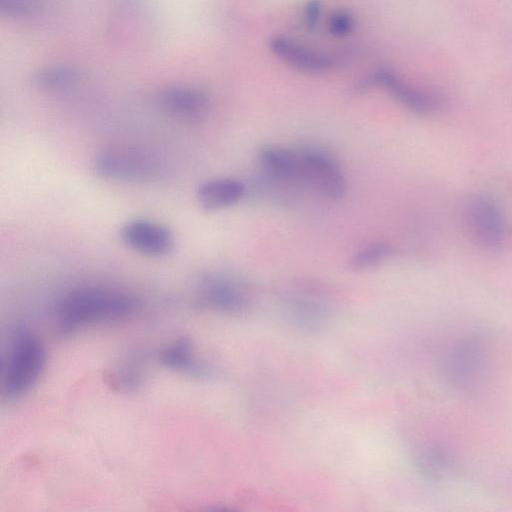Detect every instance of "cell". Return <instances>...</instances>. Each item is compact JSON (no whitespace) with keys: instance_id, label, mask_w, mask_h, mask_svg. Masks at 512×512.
I'll use <instances>...</instances> for the list:
<instances>
[{"instance_id":"obj_1","label":"cell","mask_w":512,"mask_h":512,"mask_svg":"<svg viewBox=\"0 0 512 512\" xmlns=\"http://www.w3.org/2000/svg\"><path fill=\"white\" fill-rule=\"evenodd\" d=\"M138 307V299L125 290L82 285L58 299L54 307V321L61 335L71 336L96 325L126 319Z\"/></svg>"},{"instance_id":"obj_2","label":"cell","mask_w":512,"mask_h":512,"mask_svg":"<svg viewBox=\"0 0 512 512\" xmlns=\"http://www.w3.org/2000/svg\"><path fill=\"white\" fill-rule=\"evenodd\" d=\"M45 365L46 350L41 339L30 329L18 327L2 363V396L8 400L25 396L38 382Z\"/></svg>"},{"instance_id":"obj_3","label":"cell","mask_w":512,"mask_h":512,"mask_svg":"<svg viewBox=\"0 0 512 512\" xmlns=\"http://www.w3.org/2000/svg\"><path fill=\"white\" fill-rule=\"evenodd\" d=\"M464 231L479 249L501 254L512 247V224L502 205L491 195L473 193L461 209Z\"/></svg>"},{"instance_id":"obj_4","label":"cell","mask_w":512,"mask_h":512,"mask_svg":"<svg viewBox=\"0 0 512 512\" xmlns=\"http://www.w3.org/2000/svg\"><path fill=\"white\" fill-rule=\"evenodd\" d=\"M298 151L299 186L339 200L346 192V179L336 159L326 150L307 146Z\"/></svg>"},{"instance_id":"obj_5","label":"cell","mask_w":512,"mask_h":512,"mask_svg":"<svg viewBox=\"0 0 512 512\" xmlns=\"http://www.w3.org/2000/svg\"><path fill=\"white\" fill-rule=\"evenodd\" d=\"M93 170L99 177L119 182L143 183L160 173L158 161L145 153L129 149H112L98 154Z\"/></svg>"},{"instance_id":"obj_6","label":"cell","mask_w":512,"mask_h":512,"mask_svg":"<svg viewBox=\"0 0 512 512\" xmlns=\"http://www.w3.org/2000/svg\"><path fill=\"white\" fill-rule=\"evenodd\" d=\"M194 303L204 310L239 314L249 308L250 296L239 281L228 276L209 275L198 283Z\"/></svg>"},{"instance_id":"obj_7","label":"cell","mask_w":512,"mask_h":512,"mask_svg":"<svg viewBox=\"0 0 512 512\" xmlns=\"http://www.w3.org/2000/svg\"><path fill=\"white\" fill-rule=\"evenodd\" d=\"M369 84L384 88L417 114H431L441 110L445 105V98L438 91L412 85L387 68L375 72Z\"/></svg>"},{"instance_id":"obj_8","label":"cell","mask_w":512,"mask_h":512,"mask_svg":"<svg viewBox=\"0 0 512 512\" xmlns=\"http://www.w3.org/2000/svg\"><path fill=\"white\" fill-rule=\"evenodd\" d=\"M120 237L132 250L151 257L167 255L175 245L174 234L167 226L147 219L126 222Z\"/></svg>"},{"instance_id":"obj_9","label":"cell","mask_w":512,"mask_h":512,"mask_svg":"<svg viewBox=\"0 0 512 512\" xmlns=\"http://www.w3.org/2000/svg\"><path fill=\"white\" fill-rule=\"evenodd\" d=\"M157 103L164 111L185 118L202 117L210 108V99L206 93L186 86H171L160 90Z\"/></svg>"},{"instance_id":"obj_10","label":"cell","mask_w":512,"mask_h":512,"mask_svg":"<svg viewBox=\"0 0 512 512\" xmlns=\"http://www.w3.org/2000/svg\"><path fill=\"white\" fill-rule=\"evenodd\" d=\"M263 172L272 180L299 186V156L297 150L266 145L258 152Z\"/></svg>"},{"instance_id":"obj_11","label":"cell","mask_w":512,"mask_h":512,"mask_svg":"<svg viewBox=\"0 0 512 512\" xmlns=\"http://www.w3.org/2000/svg\"><path fill=\"white\" fill-rule=\"evenodd\" d=\"M284 305L290 318L304 328H317L327 318V302L311 289L289 293Z\"/></svg>"},{"instance_id":"obj_12","label":"cell","mask_w":512,"mask_h":512,"mask_svg":"<svg viewBox=\"0 0 512 512\" xmlns=\"http://www.w3.org/2000/svg\"><path fill=\"white\" fill-rule=\"evenodd\" d=\"M245 192V185L239 180L216 178L202 183L197 189L196 198L204 210L216 211L235 205Z\"/></svg>"},{"instance_id":"obj_13","label":"cell","mask_w":512,"mask_h":512,"mask_svg":"<svg viewBox=\"0 0 512 512\" xmlns=\"http://www.w3.org/2000/svg\"><path fill=\"white\" fill-rule=\"evenodd\" d=\"M270 46L272 51L280 58L301 70L323 72L329 70L333 65L331 57L286 37H275Z\"/></svg>"},{"instance_id":"obj_14","label":"cell","mask_w":512,"mask_h":512,"mask_svg":"<svg viewBox=\"0 0 512 512\" xmlns=\"http://www.w3.org/2000/svg\"><path fill=\"white\" fill-rule=\"evenodd\" d=\"M158 360L166 368L182 373L199 376L205 373L191 342L184 337L163 346L158 352Z\"/></svg>"},{"instance_id":"obj_15","label":"cell","mask_w":512,"mask_h":512,"mask_svg":"<svg viewBox=\"0 0 512 512\" xmlns=\"http://www.w3.org/2000/svg\"><path fill=\"white\" fill-rule=\"evenodd\" d=\"M106 382L116 391L137 390L144 381V366L137 357L129 358L105 375Z\"/></svg>"},{"instance_id":"obj_16","label":"cell","mask_w":512,"mask_h":512,"mask_svg":"<svg viewBox=\"0 0 512 512\" xmlns=\"http://www.w3.org/2000/svg\"><path fill=\"white\" fill-rule=\"evenodd\" d=\"M78 72L69 66H50L39 70L33 77L34 85L45 91H60L74 86Z\"/></svg>"},{"instance_id":"obj_17","label":"cell","mask_w":512,"mask_h":512,"mask_svg":"<svg viewBox=\"0 0 512 512\" xmlns=\"http://www.w3.org/2000/svg\"><path fill=\"white\" fill-rule=\"evenodd\" d=\"M395 249L387 243H373L358 250L349 260V269L361 272L375 268L393 257Z\"/></svg>"},{"instance_id":"obj_18","label":"cell","mask_w":512,"mask_h":512,"mask_svg":"<svg viewBox=\"0 0 512 512\" xmlns=\"http://www.w3.org/2000/svg\"><path fill=\"white\" fill-rule=\"evenodd\" d=\"M38 7L37 0H0V9L8 16H30L37 11Z\"/></svg>"},{"instance_id":"obj_19","label":"cell","mask_w":512,"mask_h":512,"mask_svg":"<svg viewBox=\"0 0 512 512\" xmlns=\"http://www.w3.org/2000/svg\"><path fill=\"white\" fill-rule=\"evenodd\" d=\"M352 27L353 19L346 13L338 12L331 17L330 29L336 35H345Z\"/></svg>"},{"instance_id":"obj_20","label":"cell","mask_w":512,"mask_h":512,"mask_svg":"<svg viewBox=\"0 0 512 512\" xmlns=\"http://www.w3.org/2000/svg\"><path fill=\"white\" fill-rule=\"evenodd\" d=\"M319 5L317 2L313 1L311 2L307 7V17L309 23H315L317 22L318 16H319Z\"/></svg>"}]
</instances>
